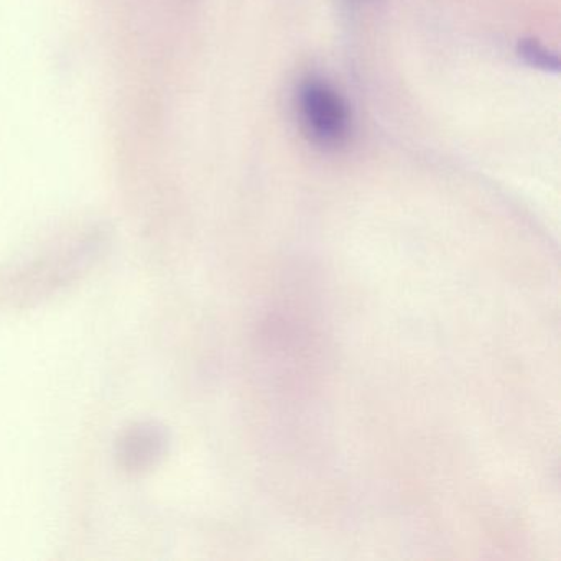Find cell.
I'll use <instances>...</instances> for the list:
<instances>
[{
  "instance_id": "cell-1",
  "label": "cell",
  "mask_w": 561,
  "mask_h": 561,
  "mask_svg": "<svg viewBox=\"0 0 561 561\" xmlns=\"http://www.w3.org/2000/svg\"><path fill=\"white\" fill-rule=\"evenodd\" d=\"M297 107L305 130L318 146L337 147L350 136L347 104L327 81L307 78L298 88Z\"/></svg>"
},
{
  "instance_id": "cell-2",
  "label": "cell",
  "mask_w": 561,
  "mask_h": 561,
  "mask_svg": "<svg viewBox=\"0 0 561 561\" xmlns=\"http://www.w3.org/2000/svg\"><path fill=\"white\" fill-rule=\"evenodd\" d=\"M518 57L530 65L543 71H558V58L547 50L543 45L535 41H524L518 44Z\"/></svg>"
}]
</instances>
